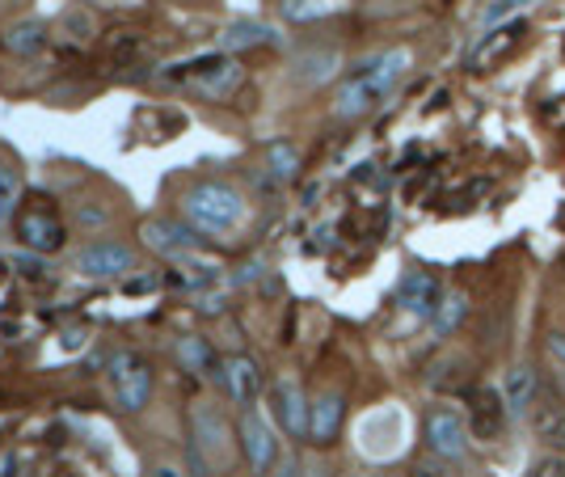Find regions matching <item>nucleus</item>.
I'll return each mask as SVG.
<instances>
[{
  "mask_svg": "<svg viewBox=\"0 0 565 477\" xmlns=\"http://www.w3.org/2000/svg\"><path fill=\"white\" fill-rule=\"evenodd\" d=\"M414 64V55L405 47H393L376 55V60H367L359 72H351L342 85H338V94H333V115L338 119H363V115H372L376 106H384L393 89H397L401 81H405V72Z\"/></svg>",
  "mask_w": 565,
  "mask_h": 477,
  "instance_id": "nucleus-1",
  "label": "nucleus"
},
{
  "mask_svg": "<svg viewBox=\"0 0 565 477\" xmlns=\"http://www.w3.org/2000/svg\"><path fill=\"white\" fill-rule=\"evenodd\" d=\"M182 215H186L190 229H199L207 237H224L245 220V194L228 187V182L207 178V182H194L182 194Z\"/></svg>",
  "mask_w": 565,
  "mask_h": 477,
  "instance_id": "nucleus-2",
  "label": "nucleus"
},
{
  "mask_svg": "<svg viewBox=\"0 0 565 477\" xmlns=\"http://www.w3.org/2000/svg\"><path fill=\"white\" fill-rule=\"evenodd\" d=\"M110 393H115V406L122 414H140L152 398V368L131 351L115 356L110 359Z\"/></svg>",
  "mask_w": 565,
  "mask_h": 477,
  "instance_id": "nucleus-3",
  "label": "nucleus"
},
{
  "mask_svg": "<svg viewBox=\"0 0 565 477\" xmlns=\"http://www.w3.org/2000/svg\"><path fill=\"white\" fill-rule=\"evenodd\" d=\"M182 85H190L199 97H228L241 85V64L236 60H224V55H203V60H190L182 64Z\"/></svg>",
  "mask_w": 565,
  "mask_h": 477,
  "instance_id": "nucleus-4",
  "label": "nucleus"
},
{
  "mask_svg": "<svg viewBox=\"0 0 565 477\" xmlns=\"http://www.w3.org/2000/svg\"><path fill=\"white\" fill-rule=\"evenodd\" d=\"M426 448L430 456H439V460H465L469 456V423L456 414V410L439 406L426 414Z\"/></svg>",
  "mask_w": 565,
  "mask_h": 477,
  "instance_id": "nucleus-5",
  "label": "nucleus"
},
{
  "mask_svg": "<svg viewBox=\"0 0 565 477\" xmlns=\"http://www.w3.org/2000/svg\"><path fill=\"white\" fill-rule=\"evenodd\" d=\"M136 266V254H131V245H122V241H94V245H85L81 254H76V271L85 275V279H118V275H127Z\"/></svg>",
  "mask_w": 565,
  "mask_h": 477,
  "instance_id": "nucleus-6",
  "label": "nucleus"
},
{
  "mask_svg": "<svg viewBox=\"0 0 565 477\" xmlns=\"http://www.w3.org/2000/svg\"><path fill=\"white\" fill-rule=\"evenodd\" d=\"M507 418H511V410H507V398H502V389H472L469 393V423L472 431L481 435V439H494L502 435L507 427Z\"/></svg>",
  "mask_w": 565,
  "mask_h": 477,
  "instance_id": "nucleus-7",
  "label": "nucleus"
},
{
  "mask_svg": "<svg viewBox=\"0 0 565 477\" xmlns=\"http://www.w3.org/2000/svg\"><path fill=\"white\" fill-rule=\"evenodd\" d=\"M275 418L291 439H308V418H312V402L296 381L275 384Z\"/></svg>",
  "mask_w": 565,
  "mask_h": 477,
  "instance_id": "nucleus-8",
  "label": "nucleus"
},
{
  "mask_svg": "<svg viewBox=\"0 0 565 477\" xmlns=\"http://www.w3.org/2000/svg\"><path fill=\"white\" fill-rule=\"evenodd\" d=\"M502 398H507L511 418H523L527 410L541 402V368H536V363H515V368L507 372Z\"/></svg>",
  "mask_w": 565,
  "mask_h": 477,
  "instance_id": "nucleus-9",
  "label": "nucleus"
},
{
  "mask_svg": "<svg viewBox=\"0 0 565 477\" xmlns=\"http://www.w3.org/2000/svg\"><path fill=\"white\" fill-rule=\"evenodd\" d=\"M532 431L544 448L565 453V398L562 393H541V402L532 406Z\"/></svg>",
  "mask_w": 565,
  "mask_h": 477,
  "instance_id": "nucleus-10",
  "label": "nucleus"
},
{
  "mask_svg": "<svg viewBox=\"0 0 565 477\" xmlns=\"http://www.w3.org/2000/svg\"><path fill=\"white\" fill-rule=\"evenodd\" d=\"M397 305L409 312V317H423L426 321V317L435 312V305H439V279L426 275V271H409L397 287Z\"/></svg>",
  "mask_w": 565,
  "mask_h": 477,
  "instance_id": "nucleus-11",
  "label": "nucleus"
},
{
  "mask_svg": "<svg viewBox=\"0 0 565 477\" xmlns=\"http://www.w3.org/2000/svg\"><path fill=\"white\" fill-rule=\"evenodd\" d=\"M241 448L249 456L254 474H266L275 465V435H270V427L262 423V414H254V410L241 418Z\"/></svg>",
  "mask_w": 565,
  "mask_h": 477,
  "instance_id": "nucleus-12",
  "label": "nucleus"
},
{
  "mask_svg": "<svg viewBox=\"0 0 565 477\" xmlns=\"http://www.w3.org/2000/svg\"><path fill=\"white\" fill-rule=\"evenodd\" d=\"M143 241H148V250H157V254H166V258H182L190 254V229L182 220H148L143 224Z\"/></svg>",
  "mask_w": 565,
  "mask_h": 477,
  "instance_id": "nucleus-13",
  "label": "nucleus"
},
{
  "mask_svg": "<svg viewBox=\"0 0 565 477\" xmlns=\"http://www.w3.org/2000/svg\"><path fill=\"white\" fill-rule=\"evenodd\" d=\"M342 418H347V402H342V393H321V398L312 402L308 439H312V444H330V439H338Z\"/></svg>",
  "mask_w": 565,
  "mask_h": 477,
  "instance_id": "nucleus-14",
  "label": "nucleus"
},
{
  "mask_svg": "<svg viewBox=\"0 0 565 477\" xmlns=\"http://www.w3.org/2000/svg\"><path fill=\"white\" fill-rule=\"evenodd\" d=\"M220 377H224V384H228V393H233L236 406H249V402L262 393V372L249 356L224 359V372H220Z\"/></svg>",
  "mask_w": 565,
  "mask_h": 477,
  "instance_id": "nucleus-15",
  "label": "nucleus"
},
{
  "mask_svg": "<svg viewBox=\"0 0 565 477\" xmlns=\"http://www.w3.org/2000/svg\"><path fill=\"white\" fill-rule=\"evenodd\" d=\"M18 237H22L30 250H39V254H55V250L64 245V224L47 212H30V215H22V224H18Z\"/></svg>",
  "mask_w": 565,
  "mask_h": 477,
  "instance_id": "nucleus-16",
  "label": "nucleus"
},
{
  "mask_svg": "<svg viewBox=\"0 0 565 477\" xmlns=\"http://www.w3.org/2000/svg\"><path fill=\"white\" fill-rule=\"evenodd\" d=\"M275 39V30L262 22H233L224 34H220V47L224 51H241V47H266Z\"/></svg>",
  "mask_w": 565,
  "mask_h": 477,
  "instance_id": "nucleus-17",
  "label": "nucleus"
},
{
  "mask_svg": "<svg viewBox=\"0 0 565 477\" xmlns=\"http://www.w3.org/2000/svg\"><path fill=\"white\" fill-rule=\"evenodd\" d=\"M465 317H469V296L465 292H448V296H439V305L430 312V326H435V335H451Z\"/></svg>",
  "mask_w": 565,
  "mask_h": 477,
  "instance_id": "nucleus-18",
  "label": "nucleus"
},
{
  "mask_svg": "<svg viewBox=\"0 0 565 477\" xmlns=\"http://www.w3.org/2000/svg\"><path fill=\"white\" fill-rule=\"evenodd\" d=\"M4 47L9 51H18V55H34V51H43L47 47V25L43 22H18V25H9V34H4Z\"/></svg>",
  "mask_w": 565,
  "mask_h": 477,
  "instance_id": "nucleus-19",
  "label": "nucleus"
},
{
  "mask_svg": "<svg viewBox=\"0 0 565 477\" xmlns=\"http://www.w3.org/2000/svg\"><path fill=\"white\" fill-rule=\"evenodd\" d=\"M266 169H270L279 182H291V178L300 173V148L287 140H275L266 148Z\"/></svg>",
  "mask_w": 565,
  "mask_h": 477,
  "instance_id": "nucleus-20",
  "label": "nucleus"
},
{
  "mask_svg": "<svg viewBox=\"0 0 565 477\" xmlns=\"http://www.w3.org/2000/svg\"><path fill=\"white\" fill-rule=\"evenodd\" d=\"M282 18L287 22H317V18H330L342 9V0H279Z\"/></svg>",
  "mask_w": 565,
  "mask_h": 477,
  "instance_id": "nucleus-21",
  "label": "nucleus"
},
{
  "mask_svg": "<svg viewBox=\"0 0 565 477\" xmlns=\"http://www.w3.org/2000/svg\"><path fill=\"white\" fill-rule=\"evenodd\" d=\"M194 431H199V448L207 453H224V423L212 406H199L194 410Z\"/></svg>",
  "mask_w": 565,
  "mask_h": 477,
  "instance_id": "nucleus-22",
  "label": "nucleus"
},
{
  "mask_svg": "<svg viewBox=\"0 0 565 477\" xmlns=\"http://www.w3.org/2000/svg\"><path fill=\"white\" fill-rule=\"evenodd\" d=\"M338 51H312V55H305L296 68H300V81H308V85H321V81H330L333 72H338Z\"/></svg>",
  "mask_w": 565,
  "mask_h": 477,
  "instance_id": "nucleus-23",
  "label": "nucleus"
},
{
  "mask_svg": "<svg viewBox=\"0 0 565 477\" xmlns=\"http://www.w3.org/2000/svg\"><path fill=\"white\" fill-rule=\"evenodd\" d=\"M178 359L186 363L190 372H199V377H212V368H215L212 347H207L203 338H182V342H178Z\"/></svg>",
  "mask_w": 565,
  "mask_h": 477,
  "instance_id": "nucleus-24",
  "label": "nucleus"
},
{
  "mask_svg": "<svg viewBox=\"0 0 565 477\" xmlns=\"http://www.w3.org/2000/svg\"><path fill=\"white\" fill-rule=\"evenodd\" d=\"M18 203H22V178H18L13 169L0 166V224H9V220H13Z\"/></svg>",
  "mask_w": 565,
  "mask_h": 477,
  "instance_id": "nucleus-25",
  "label": "nucleus"
},
{
  "mask_svg": "<svg viewBox=\"0 0 565 477\" xmlns=\"http://www.w3.org/2000/svg\"><path fill=\"white\" fill-rule=\"evenodd\" d=\"M527 477H565V453L541 456V460L527 469Z\"/></svg>",
  "mask_w": 565,
  "mask_h": 477,
  "instance_id": "nucleus-26",
  "label": "nucleus"
},
{
  "mask_svg": "<svg viewBox=\"0 0 565 477\" xmlns=\"http://www.w3.org/2000/svg\"><path fill=\"white\" fill-rule=\"evenodd\" d=\"M519 9H523V0H502V4H490V9H486V30L498 25V22H507V18L519 13Z\"/></svg>",
  "mask_w": 565,
  "mask_h": 477,
  "instance_id": "nucleus-27",
  "label": "nucleus"
},
{
  "mask_svg": "<svg viewBox=\"0 0 565 477\" xmlns=\"http://www.w3.org/2000/svg\"><path fill=\"white\" fill-rule=\"evenodd\" d=\"M409 477H456L448 469V460H439V456H430V460H418V465H414V474Z\"/></svg>",
  "mask_w": 565,
  "mask_h": 477,
  "instance_id": "nucleus-28",
  "label": "nucleus"
},
{
  "mask_svg": "<svg viewBox=\"0 0 565 477\" xmlns=\"http://www.w3.org/2000/svg\"><path fill=\"white\" fill-rule=\"evenodd\" d=\"M548 356L565 368V335H562V330H557V335H548Z\"/></svg>",
  "mask_w": 565,
  "mask_h": 477,
  "instance_id": "nucleus-29",
  "label": "nucleus"
},
{
  "mask_svg": "<svg viewBox=\"0 0 565 477\" xmlns=\"http://www.w3.org/2000/svg\"><path fill=\"white\" fill-rule=\"evenodd\" d=\"M148 477H178V469H152Z\"/></svg>",
  "mask_w": 565,
  "mask_h": 477,
  "instance_id": "nucleus-30",
  "label": "nucleus"
},
{
  "mask_svg": "<svg viewBox=\"0 0 565 477\" xmlns=\"http://www.w3.org/2000/svg\"><path fill=\"white\" fill-rule=\"evenodd\" d=\"M557 389H562V398H565V368L557 372Z\"/></svg>",
  "mask_w": 565,
  "mask_h": 477,
  "instance_id": "nucleus-31",
  "label": "nucleus"
},
{
  "mask_svg": "<svg viewBox=\"0 0 565 477\" xmlns=\"http://www.w3.org/2000/svg\"><path fill=\"white\" fill-rule=\"evenodd\" d=\"M275 477H296V474H291V469H282V474H275Z\"/></svg>",
  "mask_w": 565,
  "mask_h": 477,
  "instance_id": "nucleus-32",
  "label": "nucleus"
}]
</instances>
